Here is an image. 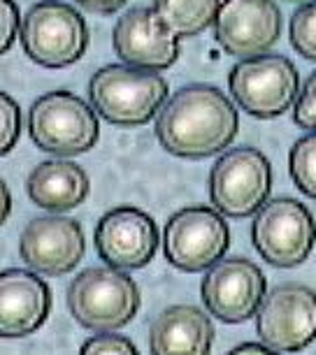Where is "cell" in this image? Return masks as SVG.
Instances as JSON below:
<instances>
[{"instance_id":"obj_4","label":"cell","mask_w":316,"mask_h":355,"mask_svg":"<svg viewBox=\"0 0 316 355\" xmlns=\"http://www.w3.org/2000/svg\"><path fill=\"white\" fill-rule=\"evenodd\" d=\"M28 132L40 151L53 156H79L98 144L96 110L70 91L40 96L28 112Z\"/></svg>"},{"instance_id":"obj_8","label":"cell","mask_w":316,"mask_h":355,"mask_svg":"<svg viewBox=\"0 0 316 355\" xmlns=\"http://www.w3.org/2000/svg\"><path fill=\"white\" fill-rule=\"evenodd\" d=\"M251 239L265 263L281 270L298 267L314 249V216L300 200H270L256 211V218L251 223Z\"/></svg>"},{"instance_id":"obj_1","label":"cell","mask_w":316,"mask_h":355,"mask_svg":"<svg viewBox=\"0 0 316 355\" xmlns=\"http://www.w3.org/2000/svg\"><path fill=\"white\" fill-rule=\"evenodd\" d=\"M238 125V110L226 93L210 84H191L163 105L153 132L167 153L200 160L228 149Z\"/></svg>"},{"instance_id":"obj_22","label":"cell","mask_w":316,"mask_h":355,"mask_svg":"<svg viewBox=\"0 0 316 355\" xmlns=\"http://www.w3.org/2000/svg\"><path fill=\"white\" fill-rule=\"evenodd\" d=\"M0 151L10 153L15 149L19 132H22V110H19L17 100L10 98V93H0Z\"/></svg>"},{"instance_id":"obj_2","label":"cell","mask_w":316,"mask_h":355,"mask_svg":"<svg viewBox=\"0 0 316 355\" xmlns=\"http://www.w3.org/2000/svg\"><path fill=\"white\" fill-rule=\"evenodd\" d=\"M91 105L114 125L149 123L167 103V82L156 70L107 65L89 82Z\"/></svg>"},{"instance_id":"obj_20","label":"cell","mask_w":316,"mask_h":355,"mask_svg":"<svg viewBox=\"0 0 316 355\" xmlns=\"http://www.w3.org/2000/svg\"><path fill=\"white\" fill-rule=\"evenodd\" d=\"M288 170L298 191L316 200V132L300 137L293 144L291 156H288Z\"/></svg>"},{"instance_id":"obj_27","label":"cell","mask_w":316,"mask_h":355,"mask_svg":"<svg viewBox=\"0 0 316 355\" xmlns=\"http://www.w3.org/2000/svg\"><path fill=\"white\" fill-rule=\"evenodd\" d=\"M272 348L265 344H240L235 346L231 353H270Z\"/></svg>"},{"instance_id":"obj_9","label":"cell","mask_w":316,"mask_h":355,"mask_svg":"<svg viewBox=\"0 0 316 355\" xmlns=\"http://www.w3.org/2000/svg\"><path fill=\"white\" fill-rule=\"evenodd\" d=\"M231 93L242 110L256 119H274L288 112L298 96L300 75L279 53L242 58L228 77Z\"/></svg>"},{"instance_id":"obj_5","label":"cell","mask_w":316,"mask_h":355,"mask_svg":"<svg viewBox=\"0 0 316 355\" xmlns=\"http://www.w3.org/2000/svg\"><path fill=\"white\" fill-rule=\"evenodd\" d=\"M22 44L31 61L44 68H68L89 49V28L79 12L60 0H40L22 19Z\"/></svg>"},{"instance_id":"obj_28","label":"cell","mask_w":316,"mask_h":355,"mask_svg":"<svg viewBox=\"0 0 316 355\" xmlns=\"http://www.w3.org/2000/svg\"><path fill=\"white\" fill-rule=\"evenodd\" d=\"M0 191H3V220H8L10 211H12V198H10V191H8V184L0 182Z\"/></svg>"},{"instance_id":"obj_23","label":"cell","mask_w":316,"mask_h":355,"mask_svg":"<svg viewBox=\"0 0 316 355\" xmlns=\"http://www.w3.org/2000/svg\"><path fill=\"white\" fill-rule=\"evenodd\" d=\"M293 121L305 130H316V70L307 77L305 86L298 93Z\"/></svg>"},{"instance_id":"obj_10","label":"cell","mask_w":316,"mask_h":355,"mask_svg":"<svg viewBox=\"0 0 316 355\" xmlns=\"http://www.w3.org/2000/svg\"><path fill=\"white\" fill-rule=\"evenodd\" d=\"M256 332L277 353L307 348L316 339V293L302 284L274 288L256 313Z\"/></svg>"},{"instance_id":"obj_15","label":"cell","mask_w":316,"mask_h":355,"mask_svg":"<svg viewBox=\"0 0 316 355\" xmlns=\"http://www.w3.org/2000/svg\"><path fill=\"white\" fill-rule=\"evenodd\" d=\"M114 51L133 68L167 70L179 58V35L170 31L153 8H133L112 33Z\"/></svg>"},{"instance_id":"obj_7","label":"cell","mask_w":316,"mask_h":355,"mask_svg":"<svg viewBox=\"0 0 316 355\" xmlns=\"http://www.w3.org/2000/svg\"><path fill=\"white\" fill-rule=\"evenodd\" d=\"M231 246V227L217 207L193 205L172 214L165 223L163 251L181 272H203L217 265Z\"/></svg>"},{"instance_id":"obj_16","label":"cell","mask_w":316,"mask_h":355,"mask_svg":"<svg viewBox=\"0 0 316 355\" xmlns=\"http://www.w3.org/2000/svg\"><path fill=\"white\" fill-rule=\"evenodd\" d=\"M51 311V291L38 274L5 270L0 274V334L28 337L44 325Z\"/></svg>"},{"instance_id":"obj_18","label":"cell","mask_w":316,"mask_h":355,"mask_svg":"<svg viewBox=\"0 0 316 355\" xmlns=\"http://www.w3.org/2000/svg\"><path fill=\"white\" fill-rule=\"evenodd\" d=\"M89 177L77 163L47 160L33 167L26 179L31 202L47 211H70L89 198Z\"/></svg>"},{"instance_id":"obj_13","label":"cell","mask_w":316,"mask_h":355,"mask_svg":"<svg viewBox=\"0 0 316 355\" xmlns=\"http://www.w3.org/2000/svg\"><path fill=\"white\" fill-rule=\"evenodd\" d=\"M158 225L149 214L124 205L107 211L96 225V249L117 270H140L158 251Z\"/></svg>"},{"instance_id":"obj_29","label":"cell","mask_w":316,"mask_h":355,"mask_svg":"<svg viewBox=\"0 0 316 355\" xmlns=\"http://www.w3.org/2000/svg\"><path fill=\"white\" fill-rule=\"evenodd\" d=\"M286 3H307V0H286Z\"/></svg>"},{"instance_id":"obj_6","label":"cell","mask_w":316,"mask_h":355,"mask_svg":"<svg viewBox=\"0 0 316 355\" xmlns=\"http://www.w3.org/2000/svg\"><path fill=\"white\" fill-rule=\"evenodd\" d=\"M272 191V165L253 146L231 149L210 172L212 205L231 218H247L267 202Z\"/></svg>"},{"instance_id":"obj_3","label":"cell","mask_w":316,"mask_h":355,"mask_svg":"<svg viewBox=\"0 0 316 355\" xmlns=\"http://www.w3.org/2000/svg\"><path fill=\"white\" fill-rule=\"evenodd\" d=\"M142 295L138 284L117 267H91L77 274L68 291V309L86 330L114 332L138 316Z\"/></svg>"},{"instance_id":"obj_21","label":"cell","mask_w":316,"mask_h":355,"mask_svg":"<svg viewBox=\"0 0 316 355\" xmlns=\"http://www.w3.org/2000/svg\"><path fill=\"white\" fill-rule=\"evenodd\" d=\"M288 33H291L293 49L302 58L316 63V0H309L300 10H295L288 24Z\"/></svg>"},{"instance_id":"obj_25","label":"cell","mask_w":316,"mask_h":355,"mask_svg":"<svg viewBox=\"0 0 316 355\" xmlns=\"http://www.w3.org/2000/svg\"><path fill=\"white\" fill-rule=\"evenodd\" d=\"M0 24H3L0 49L8 51L12 42H15L17 33H22V19H19V10H17L15 0H0Z\"/></svg>"},{"instance_id":"obj_19","label":"cell","mask_w":316,"mask_h":355,"mask_svg":"<svg viewBox=\"0 0 316 355\" xmlns=\"http://www.w3.org/2000/svg\"><path fill=\"white\" fill-rule=\"evenodd\" d=\"M224 0H153V10L179 37H196L217 21Z\"/></svg>"},{"instance_id":"obj_24","label":"cell","mask_w":316,"mask_h":355,"mask_svg":"<svg viewBox=\"0 0 316 355\" xmlns=\"http://www.w3.org/2000/svg\"><path fill=\"white\" fill-rule=\"evenodd\" d=\"M79 351L82 353H138V348L131 339L121 337V334L107 332V334H96V337H91L89 341H84Z\"/></svg>"},{"instance_id":"obj_12","label":"cell","mask_w":316,"mask_h":355,"mask_svg":"<svg viewBox=\"0 0 316 355\" xmlns=\"http://www.w3.org/2000/svg\"><path fill=\"white\" fill-rule=\"evenodd\" d=\"M221 49L240 58L267 53L281 35V12L274 0H224L214 21Z\"/></svg>"},{"instance_id":"obj_11","label":"cell","mask_w":316,"mask_h":355,"mask_svg":"<svg viewBox=\"0 0 316 355\" xmlns=\"http://www.w3.org/2000/svg\"><path fill=\"white\" fill-rule=\"evenodd\" d=\"M200 295L212 316L224 323H244L258 313L267 295V281L251 260L228 258L210 267Z\"/></svg>"},{"instance_id":"obj_26","label":"cell","mask_w":316,"mask_h":355,"mask_svg":"<svg viewBox=\"0 0 316 355\" xmlns=\"http://www.w3.org/2000/svg\"><path fill=\"white\" fill-rule=\"evenodd\" d=\"M82 10L91 12V15H114L124 8L128 0H75Z\"/></svg>"},{"instance_id":"obj_14","label":"cell","mask_w":316,"mask_h":355,"mask_svg":"<svg viewBox=\"0 0 316 355\" xmlns=\"http://www.w3.org/2000/svg\"><path fill=\"white\" fill-rule=\"evenodd\" d=\"M19 253L38 274L63 277L84 260V227L65 216L33 218L19 239Z\"/></svg>"},{"instance_id":"obj_17","label":"cell","mask_w":316,"mask_h":355,"mask_svg":"<svg viewBox=\"0 0 316 355\" xmlns=\"http://www.w3.org/2000/svg\"><path fill=\"white\" fill-rule=\"evenodd\" d=\"M212 346L214 323L191 304L170 306L151 320V353H210Z\"/></svg>"}]
</instances>
